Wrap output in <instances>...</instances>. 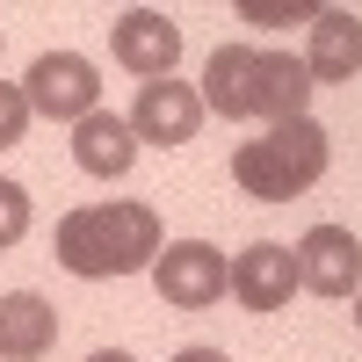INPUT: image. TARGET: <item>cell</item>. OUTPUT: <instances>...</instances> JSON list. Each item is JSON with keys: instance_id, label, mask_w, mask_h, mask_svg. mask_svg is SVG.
Masks as SVG:
<instances>
[{"instance_id": "obj_13", "label": "cell", "mask_w": 362, "mask_h": 362, "mask_svg": "<svg viewBox=\"0 0 362 362\" xmlns=\"http://www.w3.org/2000/svg\"><path fill=\"white\" fill-rule=\"evenodd\" d=\"M22 232H29V189L0 174V254H8V247H22Z\"/></svg>"}, {"instance_id": "obj_4", "label": "cell", "mask_w": 362, "mask_h": 362, "mask_svg": "<svg viewBox=\"0 0 362 362\" xmlns=\"http://www.w3.org/2000/svg\"><path fill=\"white\" fill-rule=\"evenodd\" d=\"M22 102H29V116L80 124V116L102 109V80H95V66H87L80 51H44L37 66H29V80H22Z\"/></svg>"}, {"instance_id": "obj_1", "label": "cell", "mask_w": 362, "mask_h": 362, "mask_svg": "<svg viewBox=\"0 0 362 362\" xmlns=\"http://www.w3.org/2000/svg\"><path fill=\"white\" fill-rule=\"evenodd\" d=\"M167 247V232H160V210L153 203H131V196H116V203H80L58 218V239H51V254L66 276L80 283H116V276H138V268H153Z\"/></svg>"}, {"instance_id": "obj_10", "label": "cell", "mask_w": 362, "mask_h": 362, "mask_svg": "<svg viewBox=\"0 0 362 362\" xmlns=\"http://www.w3.org/2000/svg\"><path fill=\"white\" fill-rule=\"evenodd\" d=\"M312 87H341L362 73V15L355 8H319L312 15V51H305Z\"/></svg>"}, {"instance_id": "obj_2", "label": "cell", "mask_w": 362, "mask_h": 362, "mask_svg": "<svg viewBox=\"0 0 362 362\" xmlns=\"http://www.w3.org/2000/svg\"><path fill=\"white\" fill-rule=\"evenodd\" d=\"M196 95H203V109L232 116V124H254V116L261 124H290V116H305V102H312V73H305V58H290V51L218 44Z\"/></svg>"}, {"instance_id": "obj_14", "label": "cell", "mask_w": 362, "mask_h": 362, "mask_svg": "<svg viewBox=\"0 0 362 362\" xmlns=\"http://www.w3.org/2000/svg\"><path fill=\"white\" fill-rule=\"evenodd\" d=\"M22 131H29V102H22L15 80H0V153H8V145H22Z\"/></svg>"}, {"instance_id": "obj_18", "label": "cell", "mask_w": 362, "mask_h": 362, "mask_svg": "<svg viewBox=\"0 0 362 362\" xmlns=\"http://www.w3.org/2000/svg\"><path fill=\"white\" fill-rule=\"evenodd\" d=\"M355 326H362V290H355Z\"/></svg>"}, {"instance_id": "obj_19", "label": "cell", "mask_w": 362, "mask_h": 362, "mask_svg": "<svg viewBox=\"0 0 362 362\" xmlns=\"http://www.w3.org/2000/svg\"><path fill=\"white\" fill-rule=\"evenodd\" d=\"M0 44H8V37H0Z\"/></svg>"}, {"instance_id": "obj_11", "label": "cell", "mask_w": 362, "mask_h": 362, "mask_svg": "<svg viewBox=\"0 0 362 362\" xmlns=\"http://www.w3.org/2000/svg\"><path fill=\"white\" fill-rule=\"evenodd\" d=\"M73 160L95 174V181H124L131 160H138V131H131V116H116V109L80 116V124H73Z\"/></svg>"}, {"instance_id": "obj_5", "label": "cell", "mask_w": 362, "mask_h": 362, "mask_svg": "<svg viewBox=\"0 0 362 362\" xmlns=\"http://www.w3.org/2000/svg\"><path fill=\"white\" fill-rule=\"evenodd\" d=\"M153 290L174 312H203V305H218L232 290V261L210 247V239H174V247H160V261H153Z\"/></svg>"}, {"instance_id": "obj_8", "label": "cell", "mask_w": 362, "mask_h": 362, "mask_svg": "<svg viewBox=\"0 0 362 362\" xmlns=\"http://www.w3.org/2000/svg\"><path fill=\"white\" fill-rule=\"evenodd\" d=\"M109 44H116V66L138 73V87H145V80H174V58H181V29H174V15H160V8H131V15L109 22Z\"/></svg>"}, {"instance_id": "obj_15", "label": "cell", "mask_w": 362, "mask_h": 362, "mask_svg": "<svg viewBox=\"0 0 362 362\" xmlns=\"http://www.w3.org/2000/svg\"><path fill=\"white\" fill-rule=\"evenodd\" d=\"M239 15L261 22V29H283V22H312L319 8H312V0H297V8H276V0H239Z\"/></svg>"}, {"instance_id": "obj_12", "label": "cell", "mask_w": 362, "mask_h": 362, "mask_svg": "<svg viewBox=\"0 0 362 362\" xmlns=\"http://www.w3.org/2000/svg\"><path fill=\"white\" fill-rule=\"evenodd\" d=\"M58 341V312L37 290H8L0 297V362H44Z\"/></svg>"}, {"instance_id": "obj_16", "label": "cell", "mask_w": 362, "mask_h": 362, "mask_svg": "<svg viewBox=\"0 0 362 362\" xmlns=\"http://www.w3.org/2000/svg\"><path fill=\"white\" fill-rule=\"evenodd\" d=\"M174 362H232V355H218V348H181Z\"/></svg>"}, {"instance_id": "obj_9", "label": "cell", "mask_w": 362, "mask_h": 362, "mask_svg": "<svg viewBox=\"0 0 362 362\" xmlns=\"http://www.w3.org/2000/svg\"><path fill=\"white\" fill-rule=\"evenodd\" d=\"M232 297H239L247 312H283L290 297H297V254L276 247V239L232 254Z\"/></svg>"}, {"instance_id": "obj_7", "label": "cell", "mask_w": 362, "mask_h": 362, "mask_svg": "<svg viewBox=\"0 0 362 362\" xmlns=\"http://www.w3.org/2000/svg\"><path fill=\"white\" fill-rule=\"evenodd\" d=\"M203 95L189 80H145L138 87V102H131V131H138V145H189L196 131H203Z\"/></svg>"}, {"instance_id": "obj_6", "label": "cell", "mask_w": 362, "mask_h": 362, "mask_svg": "<svg viewBox=\"0 0 362 362\" xmlns=\"http://www.w3.org/2000/svg\"><path fill=\"white\" fill-rule=\"evenodd\" d=\"M290 254H297V290H312V297L362 290V239L348 225H312Z\"/></svg>"}, {"instance_id": "obj_17", "label": "cell", "mask_w": 362, "mask_h": 362, "mask_svg": "<svg viewBox=\"0 0 362 362\" xmlns=\"http://www.w3.org/2000/svg\"><path fill=\"white\" fill-rule=\"evenodd\" d=\"M87 362H131L124 348H95V355H87Z\"/></svg>"}, {"instance_id": "obj_3", "label": "cell", "mask_w": 362, "mask_h": 362, "mask_svg": "<svg viewBox=\"0 0 362 362\" xmlns=\"http://www.w3.org/2000/svg\"><path fill=\"white\" fill-rule=\"evenodd\" d=\"M334 145L312 116H290V124H268V138H247L232 153V181L247 189L254 203H297L305 189H319Z\"/></svg>"}]
</instances>
